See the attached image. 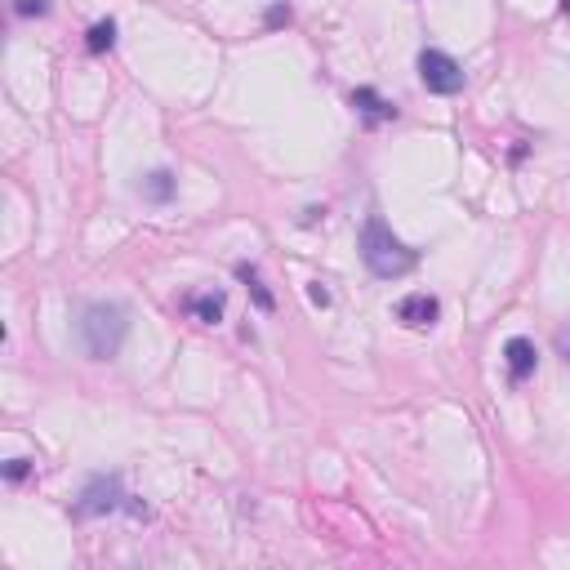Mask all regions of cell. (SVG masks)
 <instances>
[{
  "label": "cell",
  "mask_w": 570,
  "mask_h": 570,
  "mask_svg": "<svg viewBox=\"0 0 570 570\" xmlns=\"http://www.w3.org/2000/svg\"><path fill=\"white\" fill-rule=\"evenodd\" d=\"M561 14H570V0H561Z\"/></svg>",
  "instance_id": "cell-17"
},
{
  "label": "cell",
  "mask_w": 570,
  "mask_h": 570,
  "mask_svg": "<svg viewBox=\"0 0 570 570\" xmlns=\"http://www.w3.org/2000/svg\"><path fill=\"white\" fill-rule=\"evenodd\" d=\"M112 45H116V23H112V19L94 23V28H90V41H85V50H90V54H103V50H112Z\"/></svg>",
  "instance_id": "cell-11"
},
{
  "label": "cell",
  "mask_w": 570,
  "mask_h": 570,
  "mask_svg": "<svg viewBox=\"0 0 570 570\" xmlns=\"http://www.w3.org/2000/svg\"><path fill=\"white\" fill-rule=\"evenodd\" d=\"M236 276H241V281L249 285V295H254V304H258L263 313H272V295H267V285L258 281V272H254L249 263H236Z\"/></svg>",
  "instance_id": "cell-10"
},
{
  "label": "cell",
  "mask_w": 570,
  "mask_h": 570,
  "mask_svg": "<svg viewBox=\"0 0 570 570\" xmlns=\"http://www.w3.org/2000/svg\"><path fill=\"white\" fill-rule=\"evenodd\" d=\"M557 352L570 361V330H561V335H557Z\"/></svg>",
  "instance_id": "cell-16"
},
{
  "label": "cell",
  "mask_w": 570,
  "mask_h": 570,
  "mask_svg": "<svg viewBox=\"0 0 570 570\" xmlns=\"http://www.w3.org/2000/svg\"><path fill=\"white\" fill-rule=\"evenodd\" d=\"M361 258H366V267H370L379 281H397V276L415 272V263H419V254H415L406 241H397L392 227H388L379 214H370L366 227H361Z\"/></svg>",
  "instance_id": "cell-1"
},
{
  "label": "cell",
  "mask_w": 570,
  "mask_h": 570,
  "mask_svg": "<svg viewBox=\"0 0 570 570\" xmlns=\"http://www.w3.org/2000/svg\"><path fill=\"white\" fill-rule=\"evenodd\" d=\"M125 490H121V477H94L85 490H81V503H76V517H103V512H116L125 508Z\"/></svg>",
  "instance_id": "cell-4"
},
{
  "label": "cell",
  "mask_w": 570,
  "mask_h": 570,
  "mask_svg": "<svg viewBox=\"0 0 570 570\" xmlns=\"http://www.w3.org/2000/svg\"><path fill=\"white\" fill-rule=\"evenodd\" d=\"M352 107L370 121V125H379V121H397V107L388 103V99H379L370 85H361V90H352Z\"/></svg>",
  "instance_id": "cell-7"
},
{
  "label": "cell",
  "mask_w": 570,
  "mask_h": 570,
  "mask_svg": "<svg viewBox=\"0 0 570 570\" xmlns=\"http://www.w3.org/2000/svg\"><path fill=\"white\" fill-rule=\"evenodd\" d=\"M281 23H290V5H272L267 10V28H281Z\"/></svg>",
  "instance_id": "cell-14"
},
{
  "label": "cell",
  "mask_w": 570,
  "mask_h": 570,
  "mask_svg": "<svg viewBox=\"0 0 570 570\" xmlns=\"http://www.w3.org/2000/svg\"><path fill=\"white\" fill-rule=\"evenodd\" d=\"M397 321L401 326H410V330H428V326H437V317H441V304L432 299V295H424V290H415V295H406L397 308Z\"/></svg>",
  "instance_id": "cell-5"
},
{
  "label": "cell",
  "mask_w": 570,
  "mask_h": 570,
  "mask_svg": "<svg viewBox=\"0 0 570 570\" xmlns=\"http://www.w3.org/2000/svg\"><path fill=\"white\" fill-rule=\"evenodd\" d=\"M419 81L428 94H459L463 90V67L446 50H424L419 54Z\"/></svg>",
  "instance_id": "cell-3"
},
{
  "label": "cell",
  "mask_w": 570,
  "mask_h": 570,
  "mask_svg": "<svg viewBox=\"0 0 570 570\" xmlns=\"http://www.w3.org/2000/svg\"><path fill=\"white\" fill-rule=\"evenodd\" d=\"M308 299H313L317 308H330V290H326L321 281H313V285H308Z\"/></svg>",
  "instance_id": "cell-13"
},
{
  "label": "cell",
  "mask_w": 570,
  "mask_h": 570,
  "mask_svg": "<svg viewBox=\"0 0 570 570\" xmlns=\"http://www.w3.org/2000/svg\"><path fill=\"white\" fill-rule=\"evenodd\" d=\"M174 187H178V183H174V174H170V170H152V174L139 183V192H143L147 201H170V196H174Z\"/></svg>",
  "instance_id": "cell-9"
},
{
  "label": "cell",
  "mask_w": 570,
  "mask_h": 570,
  "mask_svg": "<svg viewBox=\"0 0 570 570\" xmlns=\"http://www.w3.org/2000/svg\"><path fill=\"white\" fill-rule=\"evenodd\" d=\"M223 308H227V295L223 290H201L187 299V313L201 321V326H218L223 321Z\"/></svg>",
  "instance_id": "cell-8"
},
{
  "label": "cell",
  "mask_w": 570,
  "mask_h": 570,
  "mask_svg": "<svg viewBox=\"0 0 570 570\" xmlns=\"http://www.w3.org/2000/svg\"><path fill=\"white\" fill-rule=\"evenodd\" d=\"M19 14H45L41 0H19Z\"/></svg>",
  "instance_id": "cell-15"
},
{
  "label": "cell",
  "mask_w": 570,
  "mask_h": 570,
  "mask_svg": "<svg viewBox=\"0 0 570 570\" xmlns=\"http://www.w3.org/2000/svg\"><path fill=\"white\" fill-rule=\"evenodd\" d=\"M503 361H508V375H512V384H526L530 375H534V361H539V352H534V344L530 339H508L503 344Z\"/></svg>",
  "instance_id": "cell-6"
},
{
  "label": "cell",
  "mask_w": 570,
  "mask_h": 570,
  "mask_svg": "<svg viewBox=\"0 0 570 570\" xmlns=\"http://www.w3.org/2000/svg\"><path fill=\"white\" fill-rule=\"evenodd\" d=\"M28 472H32V459H10L5 463V481H23Z\"/></svg>",
  "instance_id": "cell-12"
},
{
  "label": "cell",
  "mask_w": 570,
  "mask_h": 570,
  "mask_svg": "<svg viewBox=\"0 0 570 570\" xmlns=\"http://www.w3.org/2000/svg\"><path fill=\"white\" fill-rule=\"evenodd\" d=\"M125 330H130V321H125L121 304H90L81 313V344L94 361H112L125 344Z\"/></svg>",
  "instance_id": "cell-2"
}]
</instances>
